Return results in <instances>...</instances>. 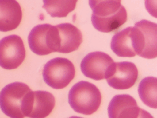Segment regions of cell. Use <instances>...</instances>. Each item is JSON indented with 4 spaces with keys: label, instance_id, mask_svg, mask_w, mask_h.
Returning <instances> with one entry per match:
<instances>
[{
    "label": "cell",
    "instance_id": "obj_1",
    "mask_svg": "<svg viewBox=\"0 0 157 118\" xmlns=\"http://www.w3.org/2000/svg\"><path fill=\"white\" fill-rule=\"evenodd\" d=\"M88 2L92 9L93 26L99 31L112 32L127 20L126 9L120 1L90 0Z\"/></svg>",
    "mask_w": 157,
    "mask_h": 118
},
{
    "label": "cell",
    "instance_id": "obj_2",
    "mask_svg": "<svg viewBox=\"0 0 157 118\" xmlns=\"http://www.w3.org/2000/svg\"><path fill=\"white\" fill-rule=\"evenodd\" d=\"M68 102L76 112L90 115L99 108L101 103V93L93 84L81 81L75 84L70 89Z\"/></svg>",
    "mask_w": 157,
    "mask_h": 118
},
{
    "label": "cell",
    "instance_id": "obj_3",
    "mask_svg": "<svg viewBox=\"0 0 157 118\" xmlns=\"http://www.w3.org/2000/svg\"><path fill=\"white\" fill-rule=\"evenodd\" d=\"M110 47L120 57H141L144 49V41L141 30L136 26L122 30L112 38Z\"/></svg>",
    "mask_w": 157,
    "mask_h": 118
},
{
    "label": "cell",
    "instance_id": "obj_4",
    "mask_svg": "<svg viewBox=\"0 0 157 118\" xmlns=\"http://www.w3.org/2000/svg\"><path fill=\"white\" fill-rule=\"evenodd\" d=\"M75 74L74 64L68 59L61 57L47 61L42 71L44 82L55 89H61L67 86L74 79Z\"/></svg>",
    "mask_w": 157,
    "mask_h": 118
},
{
    "label": "cell",
    "instance_id": "obj_5",
    "mask_svg": "<svg viewBox=\"0 0 157 118\" xmlns=\"http://www.w3.org/2000/svg\"><path fill=\"white\" fill-rule=\"evenodd\" d=\"M31 88L26 84L15 82L6 85L0 92V108L10 118H24L21 111L23 100Z\"/></svg>",
    "mask_w": 157,
    "mask_h": 118
},
{
    "label": "cell",
    "instance_id": "obj_6",
    "mask_svg": "<svg viewBox=\"0 0 157 118\" xmlns=\"http://www.w3.org/2000/svg\"><path fill=\"white\" fill-rule=\"evenodd\" d=\"M55 99L50 92L44 90L28 92L22 102L21 111L25 117L45 118L55 107Z\"/></svg>",
    "mask_w": 157,
    "mask_h": 118
},
{
    "label": "cell",
    "instance_id": "obj_7",
    "mask_svg": "<svg viewBox=\"0 0 157 118\" xmlns=\"http://www.w3.org/2000/svg\"><path fill=\"white\" fill-rule=\"evenodd\" d=\"M25 56V48L20 36L13 34L0 40V66L2 68H17L24 61Z\"/></svg>",
    "mask_w": 157,
    "mask_h": 118
},
{
    "label": "cell",
    "instance_id": "obj_8",
    "mask_svg": "<svg viewBox=\"0 0 157 118\" xmlns=\"http://www.w3.org/2000/svg\"><path fill=\"white\" fill-rule=\"evenodd\" d=\"M138 78V69L129 61L114 62L109 68L106 80L109 86L117 90H125L132 87Z\"/></svg>",
    "mask_w": 157,
    "mask_h": 118
},
{
    "label": "cell",
    "instance_id": "obj_9",
    "mask_svg": "<svg viewBox=\"0 0 157 118\" xmlns=\"http://www.w3.org/2000/svg\"><path fill=\"white\" fill-rule=\"evenodd\" d=\"M113 63L108 54L96 51L84 57L80 63V69L86 77L99 81L105 79L108 70Z\"/></svg>",
    "mask_w": 157,
    "mask_h": 118
},
{
    "label": "cell",
    "instance_id": "obj_10",
    "mask_svg": "<svg viewBox=\"0 0 157 118\" xmlns=\"http://www.w3.org/2000/svg\"><path fill=\"white\" fill-rule=\"evenodd\" d=\"M53 26L50 24H40L30 31L28 44L33 52L38 55H45L54 52Z\"/></svg>",
    "mask_w": 157,
    "mask_h": 118
},
{
    "label": "cell",
    "instance_id": "obj_11",
    "mask_svg": "<svg viewBox=\"0 0 157 118\" xmlns=\"http://www.w3.org/2000/svg\"><path fill=\"white\" fill-rule=\"evenodd\" d=\"M56 52L68 53L77 50L83 41L82 34L74 25L64 23L55 26Z\"/></svg>",
    "mask_w": 157,
    "mask_h": 118
},
{
    "label": "cell",
    "instance_id": "obj_12",
    "mask_svg": "<svg viewBox=\"0 0 157 118\" xmlns=\"http://www.w3.org/2000/svg\"><path fill=\"white\" fill-rule=\"evenodd\" d=\"M140 110L136 100L127 94L114 96L107 108L109 118H138Z\"/></svg>",
    "mask_w": 157,
    "mask_h": 118
},
{
    "label": "cell",
    "instance_id": "obj_13",
    "mask_svg": "<svg viewBox=\"0 0 157 118\" xmlns=\"http://www.w3.org/2000/svg\"><path fill=\"white\" fill-rule=\"evenodd\" d=\"M22 18L19 3L15 0H0V31L7 32L16 29Z\"/></svg>",
    "mask_w": 157,
    "mask_h": 118
},
{
    "label": "cell",
    "instance_id": "obj_14",
    "mask_svg": "<svg viewBox=\"0 0 157 118\" xmlns=\"http://www.w3.org/2000/svg\"><path fill=\"white\" fill-rule=\"evenodd\" d=\"M142 31L144 49L141 57L152 59L157 56V25L147 20H142L134 25Z\"/></svg>",
    "mask_w": 157,
    "mask_h": 118
},
{
    "label": "cell",
    "instance_id": "obj_15",
    "mask_svg": "<svg viewBox=\"0 0 157 118\" xmlns=\"http://www.w3.org/2000/svg\"><path fill=\"white\" fill-rule=\"evenodd\" d=\"M138 93L142 101L147 106L156 108L157 79L148 76L142 79L138 86Z\"/></svg>",
    "mask_w": 157,
    "mask_h": 118
},
{
    "label": "cell",
    "instance_id": "obj_16",
    "mask_svg": "<svg viewBox=\"0 0 157 118\" xmlns=\"http://www.w3.org/2000/svg\"><path fill=\"white\" fill-rule=\"evenodd\" d=\"M77 1H47L44 0L42 7L52 17H65L73 11Z\"/></svg>",
    "mask_w": 157,
    "mask_h": 118
},
{
    "label": "cell",
    "instance_id": "obj_17",
    "mask_svg": "<svg viewBox=\"0 0 157 118\" xmlns=\"http://www.w3.org/2000/svg\"><path fill=\"white\" fill-rule=\"evenodd\" d=\"M138 118H154L147 111L141 109L140 110V113Z\"/></svg>",
    "mask_w": 157,
    "mask_h": 118
},
{
    "label": "cell",
    "instance_id": "obj_18",
    "mask_svg": "<svg viewBox=\"0 0 157 118\" xmlns=\"http://www.w3.org/2000/svg\"><path fill=\"white\" fill-rule=\"evenodd\" d=\"M69 118H83V117H78V116H71V117H69Z\"/></svg>",
    "mask_w": 157,
    "mask_h": 118
}]
</instances>
